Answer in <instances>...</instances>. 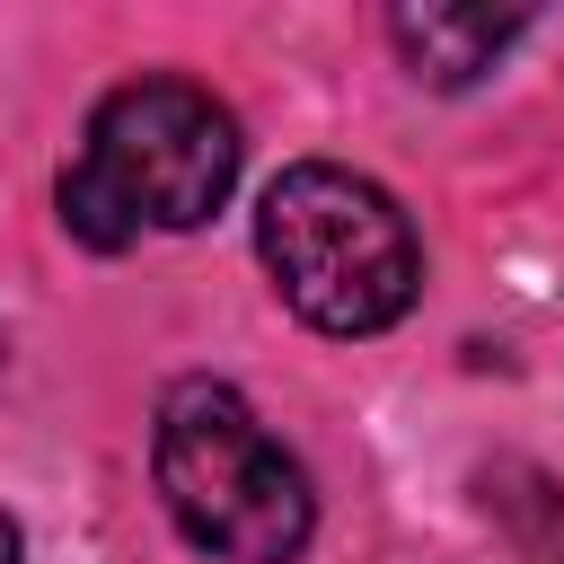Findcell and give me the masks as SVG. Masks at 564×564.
Returning a JSON list of instances; mask_svg holds the SVG:
<instances>
[{
  "label": "cell",
  "instance_id": "cell-5",
  "mask_svg": "<svg viewBox=\"0 0 564 564\" xmlns=\"http://www.w3.org/2000/svg\"><path fill=\"white\" fill-rule=\"evenodd\" d=\"M0 564H18V520H0Z\"/></svg>",
  "mask_w": 564,
  "mask_h": 564
},
{
  "label": "cell",
  "instance_id": "cell-1",
  "mask_svg": "<svg viewBox=\"0 0 564 564\" xmlns=\"http://www.w3.org/2000/svg\"><path fill=\"white\" fill-rule=\"evenodd\" d=\"M238 185V123L194 79H132L88 115L62 167V229L88 247H132L141 229H203Z\"/></svg>",
  "mask_w": 564,
  "mask_h": 564
},
{
  "label": "cell",
  "instance_id": "cell-3",
  "mask_svg": "<svg viewBox=\"0 0 564 564\" xmlns=\"http://www.w3.org/2000/svg\"><path fill=\"white\" fill-rule=\"evenodd\" d=\"M256 256L317 335H379L423 291V247L388 185L352 167H282L256 203Z\"/></svg>",
  "mask_w": 564,
  "mask_h": 564
},
{
  "label": "cell",
  "instance_id": "cell-4",
  "mask_svg": "<svg viewBox=\"0 0 564 564\" xmlns=\"http://www.w3.org/2000/svg\"><path fill=\"white\" fill-rule=\"evenodd\" d=\"M520 35H529L520 9H397V18H388V44L405 53V70H414L423 88H467V79H485Z\"/></svg>",
  "mask_w": 564,
  "mask_h": 564
},
{
  "label": "cell",
  "instance_id": "cell-2",
  "mask_svg": "<svg viewBox=\"0 0 564 564\" xmlns=\"http://www.w3.org/2000/svg\"><path fill=\"white\" fill-rule=\"evenodd\" d=\"M150 476H159L167 520L203 555H229V564H291L317 529V494L300 458L220 379H176L159 397Z\"/></svg>",
  "mask_w": 564,
  "mask_h": 564
}]
</instances>
